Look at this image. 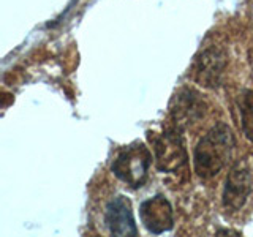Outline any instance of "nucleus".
<instances>
[{"label": "nucleus", "mask_w": 253, "mask_h": 237, "mask_svg": "<svg viewBox=\"0 0 253 237\" xmlns=\"http://www.w3.org/2000/svg\"><path fill=\"white\" fill-rule=\"evenodd\" d=\"M236 147L231 128L225 122H218L200 139L193 152L195 172L201 179H212L225 168Z\"/></svg>", "instance_id": "1"}, {"label": "nucleus", "mask_w": 253, "mask_h": 237, "mask_svg": "<svg viewBox=\"0 0 253 237\" xmlns=\"http://www.w3.org/2000/svg\"><path fill=\"white\" fill-rule=\"evenodd\" d=\"M152 164V152L142 142L125 146L114 158L111 171L130 188H141L149 179V168Z\"/></svg>", "instance_id": "2"}, {"label": "nucleus", "mask_w": 253, "mask_h": 237, "mask_svg": "<svg viewBox=\"0 0 253 237\" xmlns=\"http://www.w3.org/2000/svg\"><path fill=\"white\" fill-rule=\"evenodd\" d=\"M149 142L152 144L155 164L162 172H177L187 166V149L182 138V128L169 126L163 133H147Z\"/></svg>", "instance_id": "3"}, {"label": "nucleus", "mask_w": 253, "mask_h": 237, "mask_svg": "<svg viewBox=\"0 0 253 237\" xmlns=\"http://www.w3.org/2000/svg\"><path fill=\"white\" fill-rule=\"evenodd\" d=\"M252 193H253V176L249 164L241 160L236 161L231 166L225 180L223 196H221L223 207L229 212L241 210L247 204Z\"/></svg>", "instance_id": "4"}, {"label": "nucleus", "mask_w": 253, "mask_h": 237, "mask_svg": "<svg viewBox=\"0 0 253 237\" xmlns=\"http://www.w3.org/2000/svg\"><path fill=\"white\" fill-rule=\"evenodd\" d=\"M228 63V55L221 46H206L195 60V79L196 82L208 87L218 89L221 84L225 68Z\"/></svg>", "instance_id": "5"}, {"label": "nucleus", "mask_w": 253, "mask_h": 237, "mask_svg": "<svg viewBox=\"0 0 253 237\" xmlns=\"http://www.w3.org/2000/svg\"><path fill=\"white\" fill-rule=\"evenodd\" d=\"M206 103L196 90L184 87L171 100L169 114L174 126L184 130L188 123H193L204 116Z\"/></svg>", "instance_id": "6"}, {"label": "nucleus", "mask_w": 253, "mask_h": 237, "mask_svg": "<svg viewBox=\"0 0 253 237\" xmlns=\"http://www.w3.org/2000/svg\"><path fill=\"white\" fill-rule=\"evenodd\" d=\"M141 223L150 234H163L174 228V213L169 201L163 195L146 199L139 205Z\"/></svg>", "instance_id": "7"}, {"label": "nucleus", "mask_w": 253, "mask_h": 237, "mask_svg": "<svg viewBox=\"0 0 253 237\" xmlns=\"http://www.w3.org/2000/svg\"><path fill=\"white\" fill-rule=\"evenodd\" d=\"M105 225L109 234L113 236H119V237L138 236V226L134 223L133 209L128 198L119 195L108 202L105 210Z\"/></svg>", "instance_id": "8"}, {"label": "nucleus", "mask_w": 253, "mask_h": 237, "mask_svg": "<svg viewBox=\"0 0 253 237\" xmlns=\"http://www.w3.org/2000/svg\"><path fill=\"white\" fill-rule=\"evenodd\" d=\"M237 106L241 111L242 131L250 141H253V90H244L237 98Z\"/></svg>", "instance_id": "9"}, {"label": "nucleus", "mask_w": 253, "mask_h": 237, "mask_svg": "<svg viewBox=\"0 0 253 237\" xmlns=\"http://www.w3.org/2000/svg\"><path fill=\"white\" fill-rule=\"evenodd\" d=\"M223 234H228V236H241L239 231H233V229H218L215 233V236H223Z\"/></svg>", "instance_id": "10"}]
</instances>
